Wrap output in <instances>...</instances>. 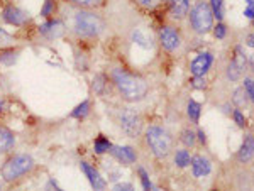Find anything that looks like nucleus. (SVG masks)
<instances>
[{"mask_svg": "<svg viewBox=\"0 0 254 191\" xmlns=\"http://www.w3.org/2000/svg\"><path fill=\"white\" fill-rule=\"evenodd\" d=\"M246 44H248L249 48H254V33H251L248 37H246Z\"/></svg>", "mask_w": 254, "mask_h": 191, "instance_id": "obj_40", "label": "nucleus"}, {"mask_svg": "<svg viewBox=\"0 0 254 191\" xmlns=\"http://www.w3.org/2000/svg\"><path fill=\"white\" fill-rule=\"evenodd\" d=\"M190 83H192L193 88H196V90H203V88L207 87V81L203 76H193V80L190 81Z\"/></svg>", "mask_w": 254, "mask_h": 191, "instance_id": "obj_34", "label": "nucleus"}, {"mask_svg": "<svg viewBox=\"0 0 254 191\" xmlns=\"http://www.w3.org/2000/svg\"><path fill=\"white\" fill-rule=\"evenodd\" d=\"M132 41H134L137 46H141V48H144V49L151 48V37H149L148 34H146V31L141 29V27H137V29L132 31Z\"/></svg>", "mask_w": 254, "mask_h": 191, "instance_id": "obj_18", "label": "nucleus"}, {"mask_svg": "<svg viewBox=\"0 0 254 191\" xmlns=\"http://www.w3.org/2000/svg\"><path fill=\"white\" fill-rule=\"evenodd\" d=\"M214 63L212 52H200L190 65V71L193 76H205V73L210 69Z\"/></svg>", "mask_w": 254, "mask_h": 191, "instance_id": "obj_11", "label": "nucleus"}, {"mask_svg": "<svg viewBox=\"0 0 254 191\" xmlns=\"http://www.w3.org/2000/svg\"><path fill=\"white\" fill-rule=\"evenodd\" d=\"M212 191H219V190H212Z\"/></svg>", "mask_w": 254, "mask_h": 191, "instance_id": "obj_42", "label": "nucleus"}, {"mask_svg": "<svg viewBox=\"0 0 254 191\" xmlns=\"http://www.w3.org/2000/svg\"><path fill=\"white\" fill-rule=\"evenodd\" d=\"M55 12H56V2L55 0H46L41 9V16L46 17V19H51L55 16Z\"/></svg>", "mask_w": 254, "mask_h": 191, "instance_id": "obj_27", "label": "nucleus"}, {"mask_svg": "<svg viewBox=\"0 0 254 191\" xmlns=\"http://www.w3.org/2000/svg\"><path fill=\"white\" fill-rule=\"evenodd\" d=\"M139 178H141L144 191H153V185H151V181H149V174L142 168H139Z\"/></svg>", "mask_w": 254, "mask_h": 191, "instance_id": "obj_30", "label": "nucleus"}, {"mask_svg": "<svg viewBox=\"0 0 254 191\" xmlns=\"http://www.w3.org/2000/svg\"><path fill=\"white\" fill-rule=\"evenodd\" d=\"M244 16L249 17V19H254V0L248 5V9L244 10Z\"/></svg>", "mask_w": 254, "mask_h": 191, "instance_id": "obj_38", "label": "nucleus"}, {"mask_svg": "<svg viewBox=\"0 0 254 191\" xmlns=\"http://www.w3.org/2000/svg\"><path fill=\"white\" fill-rule=\"evenodd\" d=\"M234 120H235V123H237L239 127H244L246 125V117L242 115L241 110H235L234 112Z\"/></svg>", "mask_w": 254, "mask_h": 191, "instance_id": "obj_36", "label": "nucleus"}, {"mask_svg": "<svg viewBox=\"0 0 254 191\" xmlns=\"http://www.w3.org/2000/svg\"><path fill=\"white\" fill-rule=\"evenodd\" d=\"M105 88H107V76L102 75V73L95 75L94 83H92V90L95 91V95H102L105 91Z\"/></svg>", "mask_w": 254, "mask_h": 191, "instance_id": "obj_25", "label": "nucleus"}, {"mask_svg": "<svg viewBox=\"0 0 254 191\" xmlns=\"http://www.w3.org/2000/svg\"><path fill=\"white\" fill-rule=\"evenodd\" d=\"M64 33H66V26H64L61 19H49L39 26V34H41L42 37L49 39V41L61 37Z\"/></svg>", "mask_w": 254, "mask_h": 191, "instance_id": "obj_10", "label": "nucleus"}, {"mask_svg": "<svg viewBox=\"0 0 254 191\" xmlns=\"http://www.w3.org/2000/svg\"><path fill=\"white\" fill-rule=\"evenodd\" d=\"M196 137H198V140L202 144L207 142V137H205V132H203V130H198V132H196Z\"/></svg>", "mask_w": 254, "mask_h": 191, "instance_id": "obj_39", "label": "nucleus"}, {"mask_svg": "<svg viewBox=\"0 0 254 191\" xmlns=\"http://www.w3.org/2000/svg\"><path fill=\"white\" fill-rule=\"evenodd\" d=\"M190 26L196 34H207L214 29V14L209 2H196L192 7Z\"/></svg>", "mask_w": 254, "mask_h": 191, "instance_id": "obj_5", "label": "nucleus"}, {"mask_svg": "<svg viewBox=\"0 0 254 191\" xmlns=\"http://www.w3.org/2000/svg\"><path fill=\"white\" fill-rule=\"evenodd\" d=\"M244 90H246V93H248V98L254 104V80H251V78H246L244 80Z\"/></svg>", "mask_w": 254, "mask_h": 191, "instance_id": "obj_32", "label": "nucleus"}, {"mask_svg": "<svg viewBox=\"0 0 254 191\" xmlns=\"http://www.w3.org/2000/svg\"><path fill=\"white\" fill-rule=\"evenodd\" d=\"M180 140L185 147H192V146H195V142H196V134L193 132L192 129H185V130H181V134H180Z\"/></svg>", "mask_w": 254, "mask_h": 191, "instance_id": "obj_26", "label": "nucleus"}, {"mask_svg": "<svg viewBox=\"0 0 254 191\" xmlns=\"http://www.w3.org/2000/svg\"><path fill=\"white\" fill-rule=\"evenodd\" d=\"M70 2L75 5H80L81 9H92V7L98 5L100 0H70Z\"/></svg>", "mask_w": 254, "mask_h": 191, "instance_id": "obj_31", "label": "nucleus"}, {"mask_svg": "<svg viewBox=\"0 0 254 191\" xmlns=\"http://www.w3.org/2000/svg\"><path fill=\"white\" fill-rule=\"evenodd\" d=\"M2 19L14 27H24V26H27L31 17L26 10L19 9L17 5H12V3H10V5H5L2 9Z\"/></svg>", "mask_w": 254, "mask_h": 191, "instance_id": "obj_7", "label": "nucleus"}, {"mask_svg": "<svg viewBox=\"0 0 254 191\" xmlns=\"http://www.w3.org/2000/svg\"><path fill=\"white\" fill-rule=\"evenodd\" d=\"M114 144L107 139L105 136H98L97 139L94 140V151L95 154H105V153H110Z\"/></svg>", "mask_w": 254, "mask_h": 191, "instance_id": "obj_20", "label": "nucleus"}, {"mask_svg": "<svg viewBox=\"0 0 254 191\" xmlns=\"http://www.w3.org/2000/svg\"><path fill=\"white\" fill-rule=\"evenodd\" d=\"M159 42L166 51L173 52L181 46L180 33L173 26H163L159 29Z\"/></svg>", "mask_w": 254, "mask_h": 191, "instance_id": "obj_9", "label": "nucleus"}, {"mask_svg": "<svg viewBox=\"0 0 254 191\" xmlns=\"http://www.w3.org/2000/svg\"><path fill=\"white\" fill-rule=\"evenodd\" d=\"M210 9H212L214 17L222 20L224 17V0H210Z\"/></svg>", "mask_w": 254, "mask_h": 191, "instance_id": "obj_28", "label": "nucleus"}, {"mask_svg": "<svg viewBox=\"0 0 254 191\" xmlns=\"http://www.w3.org/2000/svg\"><path fill=\"white\" fill-rule=\"evenodd\" d=\"M71 29L78 37L95 39L105 31V20L98 14L92 12L88 9H80L75 12L71 20Z\"/></svg>", "mask_w": 254, "mask_h": 191, "instance_id": "obj_2", "label": "nucleus"}, {"mask_svg": "<svg viewBox=\"0 0 254 191\" xmlns=\"http://www.w3.org/2000/svg\"><path fill=\"white\" fill-rule=\"evenodd\" d=\"M16 146V136L12 130L0 125V153H10Z\"/></svg>", "mask_w": 254, "mask_h": 191, "instance_id": "obj_17", "label": "nucleus"}, {"mask_svg": "<svg viewBox=\"0 0 254 191\" xmlns=\"http://www.w3.org/2000/svg\"><path fill=\"white\" fill-rule=\"evenodd\" d=\"M36 162L29 154H12L0 168V176L5 183H14L34 169Z\"/></svg>", "mask_w": 254, "mask_h": 191, "instance_id": "obj_3", "label": "nucleus"}, {"mask_svg": "<svg viewBox=\"0 0 254 191\" xmlns=\"http://www.w3.org/2000/svg\"><path fill=\"white\" fill-rule=\"evenodd\" d=\"M88 114H90V102H88V100H83L80 105H77V107H75V110L71 112L70 117L81 120V119H85V117H87Z\"/></svg>", "mask_w": 254, "mask_h": 191, "instance_id": "obj_23", "label": "nucleus"}, {"mask_svg": "<svg viewBox=\"0 0 254 191\" xmlns=\"http://www.w3.org/2000/svg\"><path fill=\"white\" fill-rule=\"evenodd\" d=\"M112 191H136V190L131 183H117V185L112 188Z\"/></svg>", "mask_w": 254, "mask_h": 191, "instance_id": "obj_35", "label": "nucleus"}, {"mask_svg": "<svg viewBox=\"0 0 254 191\" xmlns=\"http://www.w3.org/2000/svg\"><path fill=\"white\" fill-rule=\"evenodd\" d=\"M80 169L83 171V174L88 178V181H90L92 188H94L95 191H103V190L107 188L105 179L102 178V174H100V173L97 171V169L92 164H88L87 161H81L80 162Z\"/></svg>", "mask_w": 254, "mask_h": 191, "instance_id": "obj_12", "label": "nucleus"}, {"mask_svg": "<svg viewBox=\"0 0 254 191\" xmlns=\"http://www.w3.org/2000/svg\"><path fill=\"white\" fill-rule=\"evenodd\" d=\"M166 2L171 17H175V19H183L190 12V0H166Z\"/></svg>", "mask_w": 254, "mask_h": 191, "instance_id": "obj_14", "label": "nucleus"}, {"mask_svg": "<svg viewBox=\"0 0 254 191\" xmlns=\"http://www.w3.org/2000/svg\"><path fill=\"white\" fill-rule=\"evenodd\" d=\"M214 34H215L217 39H224L225 37V26L224 24H217V27L214 29Z\"/></svg>", "mask_w": 254, "mask_h": 191, "instance_id": "obj_37", "label": "nucleus"}, {"mask_svg": "<svg viewBox=\"0 0 254 191\" xmlns=\"http://www.w3.org/2000/svg\"><path fill=\"white\" fill-rule=\"evenodd\" d=\"M109 154L116 157L120 164H134L137 161V154L131 146H112Z\"/></svg>", "mask_w": 254, "mask_h": 191, "instance_id": "obj_13", "label": "nucleus"}, {"mask_svg": "<svg viewBox=\"0 0 254 191\" xmlns=\"http://www.w3.org/2000/svg\"><path fill=\"white\" fill-rule=\"evenodd\" d=\"M254 157V136L248 134L242 139V144L237 151V159L241 162H249Z\"/></svg>", "mask_w": 254, "mask_h": 191, "instance_id": "obj_16", "label": "nucleus"}, {"mask_svg": "<svg viewBox=\"0 0 254 191\" xmlns=\"http://www.w3.org/2000/svg\"><path fill=\"white\" fill-rule=\"evenodd\" d=\"M248 93H246L244 87H239L234 90V95H232V102H234V105H237L239 108L241 107H246V104H248Z\"/></svg>", "mask_w": 254, "mask_h": 191, "instance_id": "obj_24", "label": "nucleus"}, {"mask_svg": "<svg viewBox=\"0 0 254 191\" xmlns=\"http://www.w3.org/2000/svg\"><path fill=\"white\" fill-rule=\"evenodd\" d=\"M175 164L178 168H187V166L192 164V156L187 149H178L175 153Z\"/></svg>", "mask_w": 254, "mask_h": 191, "instance_id": "obj_21", "label": "nucleus"}, {"mask_svg": "<svg viewBox=\"0 0 254 191\" xmlns=\"http://www.w3.org/2000/svg\"><path fill=\"white\" fill-rule=\"evenodd\" d=\"M12 44H14V37L10 36V34L7 33L5 29H2V27H0V48L7 49V48H10Z\"/></svg>", "mask_w": 254, "mask_h": 191, "instance_id": "obj_29", "label": "nucleus"}, {"mask_svg": "<svg viewBox=\"0 0 254 191\" xmlns=\"http://www.w3.org/2000/svg\"><path fill=\"white\" fill-rule=\"evenodd\" d=\"M110 80H112L114 87L119 90V93L122 95V98H126L127 102H139L148 95V81L122 68H114L110 73Z\"/></svg>", "mask_w": 254, "mask_h": 191, "instance_id": "obj_1", "label": "nucleus"}, {"mask_svg": "<svg viewBox=\"0 0 254 191\" xmlns=\"http://www.w3.org/2000/svg\"><path fill=\"white\" fill-rule=\"evenodd\" d=\"M19 49H12V48H7V49H2L0 51V65H5V66H10L17 61L19 58Z\"/></svg>", "mask_w": 254, "mask_h": 191, "instance_id": "obj_19", "label": "nucleus"}, {"mask_svg": "<svg viewBox=\"0 0 254 191\" xmlns=\"http://www.w3.org/2000/svg\"><path fill=\"white\" fill-rule=\"evenodd\" d=\"M212 171V164L207 157L203 156H195L192 157V173L195 178H202V176H207Z\"/></svg>", "mask_w": 254, "mask_h": 191, "instance_id": "obj_15", "label": "nucleus"}, {"mask_svg": "<svg viewBox=\"0 0 254 191\" xmlns=\"http://www.w3.org/2000/svg\"><path fill=\"white\" fill-rule=\"evenodd\" d=\"M136 3H137L139 7H142V9H155V7L159 5L161 0H134Z\"/></svg>", "mask_w": 254, "mask_h": 191, "instance_id": "obj_33", "label": "nucleus"}, {"mask_svg": "<svg viewBox=\"0 0 254 191\" xmlns=\"http://www.w3.org/2000/svg\"><path fill=\"white\" fill-rule=\"evenodd\" d=\"M187 114L190 117V120L193 123H198L200 120V114H202V107H200L198 102L195 100H188V105H187Z\"/></svg>", "mask_w": 254, "mask_h": 191, "instance_id": "obj_22", "label": "nucleus"}, {"mask_svg": "<svg viewBox=\"0 0 254 191\" xmlns=\"http://www.w3.org/2000/svg\"><path fill=\"white\" fill-rule=\"evenodd\" d=\"M117 123L120 130L129 137H137L142 132V117L134 108H122L117 114Z\"/></svg>", "mask_w": 254, "mask_h": 191, "instance_id": "obj_6", "label": "nucleus"}, {"mask_svg": "<svg viewBox=\"0 0 254 191\" xmlns=\"http://www.w3.org/2000/svg\"><path fill=\"white\" fill-rule=\"evenodd\" d=\"M246 66H248V61H246V54L242 52L241 48H235V54L232 58V61L229 63L227 69H225V76L231 81H237L241 80L242 73L246 71Z\"/></svg>", "mask_w": 254, "mask_h": 191, "instance_id": "obj_8", "label": "nucleus"}, {"mask_svg": "<svg viewBox=\"0 0 254 191\" xmlns=\"http://www.w3.org/2000/svg\"><path fill=\"white\" fill-rule=\"evenodd\" d=\"M3 110H5V100H3V98H0V114H2Z\"/></svg>", "mask_w": 254, "mask_h": 191, "instance_id": "obj_41", "label": "nucleus"}, {"mask_svg": "<svg viewBox=\"0 0 254 191\" xmlns=\"http://www.w3.org/2000/svg\"><path fill=\"white\" fill-rule=\"evenodd\" d=\"M146 144L155 157L166 159L173 151V137L170 136L166 129L159 125H149L144 132Z\"/></svg>", "mask_w": 254, "mask_h": 191, "instance_id": "obj_4", "label": "nucleus"}]
</instances>
